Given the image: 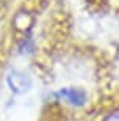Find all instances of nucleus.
<instances>
[{
    "mask_svg": "<svg viewBox=\"0 0 119 121\" xmlns=\"http://www.w3.org/2000/svg\"><path fill=\"white\" fill-rule=\"evenodd\" d=\"M58 101L67 104L74 108H82L88 104V91L82 88V86H74V85H69V86H61L60 90H57L55 93Z\"/></svg>",
    "mask_w": 119,
    "mask_h": 121,
    "instance_id": "1",
    "label": "nucleus"
},
{
    "mask_svg": "<svg viewBox=\"0 0 119 121\" xmlns=\"http://www.w3.org/2000/svg\"><path fill=\"white\" fill-rule=\"evenodd\" d=\"M6 86L16 96H22V94L31 91L33 88V79L30 74L22 69H11L6 74Z\"/></svg>",
    "mask_w": 119,
    "mask_h": 121,
    "instance_id": "2",
    "label": "nucleus"
}]
</instances>
